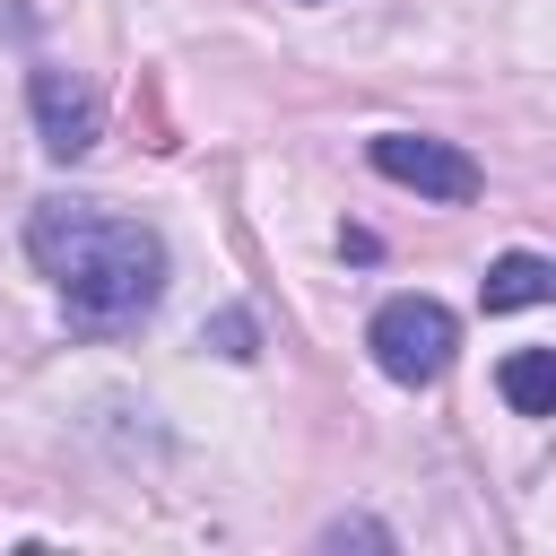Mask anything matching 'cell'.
<instances>
[{"label": "cell", "mask_w": 556, "mask_h": 556, "mask_svg": "<svg viewBox=\"0 0 556 556\" xmlns=\"http://www.w3.org/2000/svg\"><path fill=\"white\" fill-rule=\"evenodd\" d=\"M26 252L35 269L61 287V313L78 339H122L165 304V235L148 217L96 208V200H35L26 217Z\"/></svg>", "instance_id": "1"}, {"label": "cell", "mask_w": 556, "mask_h": 556, "mask_svg": "<svg viewBox=\"0 0 556 556\" xmlns=\"http://www.w3.org/2000/svg\"><path fill=\"white\" fill-rule=\"evenodd\" d=\"M365 348H374V365L391 374V382H434L443 365H452V348H460V321L434 304V295H391L374 321H365Z\"/></svg>", "instance_id": "2"}, {"label": "cell", "mask_w": 556, "mask_h": 556, "mask_svg": "<svg viewBox=\"0 0 556 556\" xmlns=\"http://www.w3.org/2000/svg\"><path fill=\"white\" fill-rule=\"evenodd\" d=\"M374 174L382 182H400V191H417V200H478V156H460L452 139H426V130H382L374 148Z\"/></svg>", "instance_id": "3"}, {"label": "cell", "mask_w": 556, "mask_h": 556, "mask_svg": "<svg viewBox=\"0 0 556 556\" xmlns=\"http://www.w3.org/2000/svg\"><path fill=\"white\" fill-rule=\"evenodd\" d=\"M26 104H35V130H43V148L70 165V156H87L96 139H104V104H96V87L78 78V70H35L26 78Z\"/></svg>", "instance_id": "4"}, {"label": "cell", "mask_w": 556, "mask_h": 556, "mask_svg": "<svg viewBox=\"0 0 556 556\" xmlns=\"http://www.w3.org/2000/svg\"><path fill=\"white\" fill-rule=\"evenodd\" d=\"M556 295V261H539V252H504L486 278H478V304L486 313H530V304H547Z\"/></svg>", "instance_id": "5"}, {"label": "cell", "mask_w": 556, "mask_h": 556, "mask_svg": "<svg viewBox=\"0 0 556 556\" xmlns=\"http://www.w3.org/2000/svg\"><path fill=\"white\" fill-rule=\"evenodd\" d=\"M495 391H504L521 417H556V348H521V356H504Z\"/></svg>", "instance_id": "6"}, {"label": "cell", "mask_w": 556, "mask_h": 556, "mask_svg": "<svg viewBox=\"0 0 556 556\" xmlns=\"http://www.w3.org/2000/svg\"><path fill=\"white\" fill-rule=\"evenodd\" d=\"M208 339H217V356H252V321H243V313H217Z\"/></svg>", "instance_id": "7"}, {"label": "cell", "mask_w": 556, "mask_h": 556, "mask_svg": "<svg viewBox=\"0 0 556 556\" xmlns=\"http://www.w3.org/2000/svg\"><path fill=\"white\" fill-rule=\"evenodd\" d=\"M321 539H330V547H348V539H356V547H391V530H374V521H330Z\"/></svg>", "instance_id": "8"}]
</instances>
